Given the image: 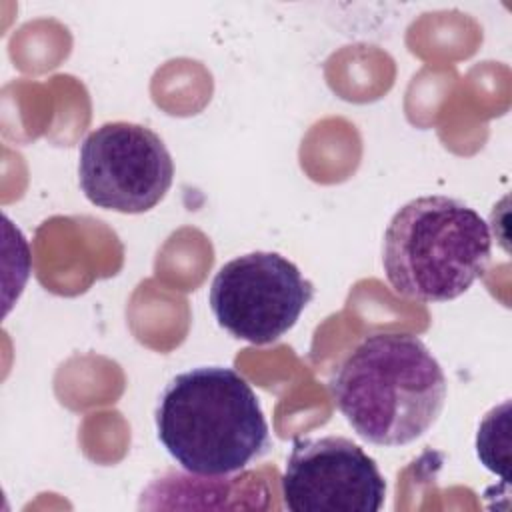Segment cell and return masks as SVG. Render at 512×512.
<instances>
[{
	"instance_id": "obj_1",
	"label": "cell",
	"mask_w": 512,
	"mask_h": 512,
	"mask_svg": "<svg viewBox=\"0 0 512 512\" xmlns=\"http://www.w3.org/2000/svg\"><path fill=\"white\" fill-rule=\"evenodd\" d=\"M446 376L414 334L364 336L330 378L336 408L366 442L404 446L424 436L446 402Z\"/></svg>"
},
{
	"instance_id": "obj_2",
	"label": "cell",
	"mask_w": 512,
	"mask_h": 512,
	"mask_svg": "<svg viewBox=\"0 0 512 512\" xmlns=\"http://www.w3.org/2000/svg\"><path fill=\"white\" fill-rule=\"evenodd\" d=\"M154 422L166 452L196 476L240 472L270 444L256 392L226 366L176 374L162 390Z\"/></svg>"
},
{
	"instance_id": "obj_3",
	"label": "cell",
	"mask_w": 512,
	"mask_h": 512,
	"mask_svg": "<svg viewBox=\"0 0 512 512\" xmlns=\"http://www.w3.org/2000/svg\"><path fill=\"white\" fill-rule=\"evenodd\" d=\"M490 252V228L474 208L450 196H420L392 216L382 264L402 298L448 302L484 274Z\"/></svg>"
},
{
	"instance_id": "obj_4",
	"label": "cell",
	"mask_w": 512,
	"mask_h": 512,
	"mask_svg": "<svg viewBox=\"0 0 512 512\" xmlns=\"http://www.w3.org/2000/svg\"><path fill=\"white\" fill-rule=\"evenodd\" d=\"M312 296V282L294 262L278 252H248L216 272L208 302L226 332L260 346L282 338Z\"/></svg>"
},
{
	"instance_id": "obj_5",
	"label": "cell",
	"mask_w": 512,
	"mask_h": 512,
	"mask_svg": "<svg viewBox=\"0 0 512 512\" xmlns=\"http://www.w3.org/2000/svg\"><path fill=\"white\" fill-rule=\"evenodd\" d=\"M78 180L98 208L140 214L170 190L174 162L164 140L134 122H106L80 144Z\"/></svg>"
},
{
	"instance_id": "obj_6",
	"label": "cell",
	"mask_w": 512,
	"mask_h": 512,
	"mask_svg": "<svg viewBox=\"0 0 512 512\" xmlns=\"http://www.w3.org/2000/svg\"><path fill=\"white\" fill-rule=\"evenodd\" d=\"M386 482L372 456L342 436L296 438L282 474L290 512H378Z\"/></svg>"
}]
</instances>
